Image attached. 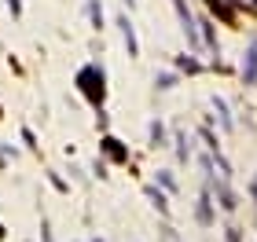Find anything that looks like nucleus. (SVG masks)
Returning <instances> with one entry per match:
<instances>
[{"instance_id": "obj_4", "label": "nucleus", "mask_w": 257, "mask_h": 242, "mask_svg": "<svg viewBox=\"0 0 257 242\" xmlns=\"http://www.w3.org/2000/svg\"><path fill=\"white\" fill-rule=\"evenodd\" d=\"M103 154H107L110 161H118V165H128V147H121L118 136H103Z\"/></svg>"}, {"instance_id": "obj_19", "label": "nucleus", "mask_w": 257, "mask_h": 242, "mask_svg": "<svg viewBox=\"0 0 257 242\" xmlns=\"http://www.w3.org/2000/svg\"><path fill=\"white\" fill-rule=\"evenodd\" d=\"M4 4H8L11 15H22V0H4Z\"/></svg>"}, {"instance_id": "obj_16", "label": "nucleus", "mask_w": 257, "mask_h": 242, "mask_svg": "<svg viewBox=\"0 0 257 242\" xmlns=\"http://www.w3.org/2000/svg\"><path fill=\"white\" fill-rule=\"evenodd\" d=\"M224 238L228 242H242V231H239V227H224Z\"/></svg>"}, {"instance_id": "obj_21", "label": "nucleus", "mask_w": 257, "mask_h": 242, "mask_svg": "<svg viewBox=\"0 0 257 242\" xmlns=\"http://www.w3.org/2000/svg\"><path fill=\"white\" fill-rule=\"evenodd\" d=\"M125 4H128V8H136V0H125Z\"/></svg>"}, {"instance_id": "obj_25", "label": "nucleus", "mask_w": 257, "mask_h": 242, "mask_svg": "<svg viewBox=\"0 0 257 242\" xmlns=\"http://www.w3.org/2000/svg\"><path fill=\"white\" fill-rule=\"evenodd\" d=\"M0 114H4V110H0Z\"/></svg>"}, {"instance_id": "obj_10", "label": "nucleus", "mask_w": 257, "mask_h": 242, "mask_svg": "<svg viewBox=\"0 0 257 242\" xmlns=\"http://www.w3.org/2000/svg\"><path fill=\"white\" fill-rule=\"evenodd\" d=\"M85 11H88L92 26H96V30H103V4H99V0H88V4H85Z\"/></svg>"}, {"instance_id": "obj_18", "label": "nucleus", "mask_w": 257, "mask_h": 242, "mask_svg": "<svg viewBox=\"0 0 257 242\" xmlns=\"http://www.w3.org/2000/svg\"><path fill=\"white\" fill-rule=\"evenodd\" d=\"M92 169H96V176H99V180H107V176H110V172H107V161H96Z\"/></svg>"}, {"instance_id": "obj_9", "label": "nucleus", "mask_w": 257, "mask_h": 242, "mask_svg": "<svg viewBox=\"0 0 257 242\" xmlns=\"http://www.w3.org/2000/svg\"><path fill=\"white\" fill-rule=\"evenodd\" d=\"M147 198H151V205H155L158 213H169V198H166L158 187H147Z\"/></svg>"}, {"instance_id": "obj_6", "label": "nucleus", "mask_w": 257, "mask_h": 242, "mask_svg": "<svg viewBox=\"0 0 257 242\" xmlns=\"http://www.w3.org/2000/svg\"><path fill=\"white\" fill-rule=\"evenodd\" d=\"M147 140H151V147H169V143H166V140H169V136H166V125H162L158 118L147 125Z\"/></svg>"}, {"instance_id": "obj_5", "label": "nucleus", "mask_w": 257, "mask_h": 242, "mask_svg": "<svg viewBox=\"0 0 257 242\" xmlns=\"http://www.w3.org/2000/svg\"><path fill=\"white\" fill-rule=\"evenodd\" d=\"M118 26H121V41L128 48V59H136V55H140V41H136V30H133V22H128V15L118 19Z\"/></svg>"}, {"instance_id": "obj_7", "label": "nucleus", "mask_w": 257, "mask_h": 242, "mask_svg": "<svg viewBox=\"0 0 257 242\" xmlns=\"http://www.w3.org/2000/svg\"><path fill=\"white\" fill-rule=\"evenodd\" d=\"M173 143H177V161H180V165H188V158H191V140H188L184 132H177V140H173Z\"/></svg>"}, {"instance_id": "obj_23", "label": "nucleus", "mask_w": 257, "mask_h": 242, "mask_svg": "<svg viewBox=\"0 0 257 242\" xmlns=\"http://www.w3.org/2000/svg\"><path fill=\"white\" fill-rule=\"evenodd\" d=\"M250 4H253V11H257V0H250Z\"/></svg>"}, {"instance_id": "obj_24", "label": "nucleus", "mask_w": 257, "mask_h": 242, "mask_svg": "<svg viewBox=\"0 0 257 242\" xmlns=\"http://www.w3.org/2000/svg\"><path fill=\"white\" fill-rule=\"evenodd\" d=\"M92 242H103V238H92Z\"/></svg>"}, {"instance_id": "obj_11", "label": "nucleus", "mask_w": 257, "mask_h": 242, "mask_svg": "<svg viewBox=\"0 0 257 242\" xmlns=\"http://www.w3.org/2000/svg\"><path fill=\"white\" fill-rule=\"evenodd\" d=\"M198 136H202V140H206V147H209V151H213V154H220V143H217V132H213V129H209V125H202V129H198Z\"/></svg>"}, {"instance_id": "obj_15", "label": "nucleus", "mask_w": 257, "mask_h": 242, "mask_svg": "<svg viewBox=\"0 0 257 242\" xmlns=\"http://www.w3.org/2000/svg\"><path fill=\"white\" fill-rule=\"evenodd\" d=\"M41 242H55V235H52V227H48V220H41Z\"/></svg>"}, {"instance_id": "obj_1", "label": "nucleus", "mask_w": 257, "mask_h": 242, "mask_svg": "<svg viewBox=\"0 0 257 242\" xmlns=\"http://www.w3.org/2000/svg\"><path fill=\"white\" fill-rule=\"evenodd\" d=\"M74 85H77V92L92 103V107L103 110V99H107V74H103V66H99V63L81 66L77 77H74Z\"/></svg>"}, {"instance_id": "obj_17", "label": "nucleus", "mask_w": 257, "mask_h": 242, "mask_svg": "<svg viewBox=\"0 0 257 242\" xmlns=\"http://www.w3.org/2000/svg\"><path fill=\"white\" fill-rule=\"evenodd\" d=\"M22 140H26V147H33V151H37V136H33V129H22Z\"/></svg>"}, {"instance_id": "obj_2", "label": "nucleus", "mask_w": 257, "mask_h": 242, "mask_svg": "<svg viewBox=\"0 0 257 242\" xmlns=\"http://www.w3.org/2000/svg\"><path fill=\"white\" fill-rule=\"evenodd\" d=\"M195 220L202 224V227H213V220H217V213H213V194H209V187L198 194V202H195Z\"/></svg>"}, {"instance_id": "obj_14", "label": "nucleus", "mask_w": 257, "mask_h": 242, "mask_svg": "<svg viewBox=\"0 0 257 242\" xmlns=\"http://www.w3.org/2000/svg\"><path fill=\"white\" fill-rule=\"evenodd\" d=\"M158 183H162V187H166V191H177V180H173L169 172H158Z\"/></svg>"}, {"instance_id": "obj_22", "label": "nucleus", "mask_w": 257, "mask_h": 242, "mask_svg": "<svg viewBox=\"0 0 257 242\" xmlns=\"http://www.w3.org/2000/svg\"><path fill=\"white\" fill-rule=\"evenodd\" d=\"M4 235H8V231H4V224H0V238H4Z\"/></svg>"}, {"instance_id": "obj_20", "label": "nucleus", "mask_w": 257, "mask_h": 242, "mask_svg": "<svg viewBox=\"0 0 257 242\" xmlns=\"http://www.w3.org/2000/svg\"><path fill=\"white\" fill-rule=\"evenodd\" d=\"M250 194H253V202H257V176H253V183H250Z\"/></svg>"}, {"instance_id": "obj_12", "label": "nucleus", "mask_w": 257, "mask_h": 242, "mask_svg": "<svg viewBox=\"0 0 257 242\" xmlns=\"http://www.w3.org/2000/svg\"><path fill=\"white\" fill-rule=\"evenodd\" d=\"M213 110H217V118H220V125H224V129H231V118H228V103L220 99V96H213Z\"/></svg>"}, {"instance_id": "obj_8", "label": "nucleus", "mask_w": 257, "mask_h": 242, "mask_svg": "<svg viewBox=\"0 0 257 242\" xmlns=\"http://www.w3.org/2000/svg\"><path fill=\"white\" fill-rule=\"evenodd\" d=\"M177 70H180V74H202V63H198L195 55H180V59H177Z\"/></svg>"}, {"instance_id": "obj_3", "label": "nucleus", "mask_w": 257, "mask_h": 242, "mask_svg": "<svg viewBox=\"0 0 257 242\" xmlns=\"http://www.w3.org/2000/svg\"><path fill=\"white\" fill-rule=\"evenodd\" d=\"M239 74H242V85H257V41H250V48L242 52Z\"/></svg>"}, {"instance_id": "obj_13", "label": "nucleus", "mask_w": 257, "mask_h": 242, "mask_svg": "<svg viewBox=\"0 0 257 242\" xmlns=\"http://www.w3.org/2000/svg\"><path fill=\"white\" fill-rule=\"evenodd\" d=\"M177 81H180L177 74H155V85H158L162 92H169V88H177Z\"/></svg>"}]
</instances>
